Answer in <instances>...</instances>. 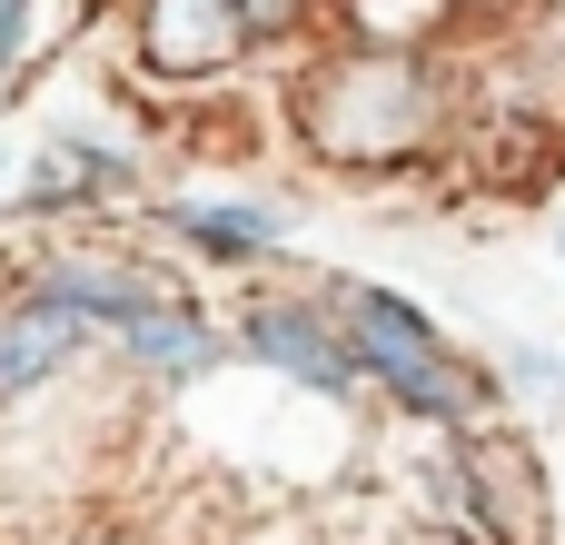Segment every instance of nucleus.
Masks as SVG:
<instances>
[{"label": "nucleus", "instance_id": "6", "mask_svg": "<svg viewBox=\"0 0 565 545\" xmlns=\"http://www.w3.org/2000/svg\"><path fill=\"white\" fill-rule=\"evenodd\" d=\"M238 50H248V30L228 0H139V70H159V79H218V70H238Z\"/></svg>", "mask_w": 565, "mask_h": 545}, {"label": "nucleus", "instance_id": "5", "mask_svg": "<svg viewBox=\"0 0 565 545\" xmlns=\"http://www.w3.org/2000/svg\"><path fill=\"white\" fill-rule=\"evenodd\" d=\"M139 179V159L119 149V139H79V129H60L50 149H30V179H20V218H70V209H109L119 189Z\"/></svg>", "mask_w": 565, "mask_h": 545}, {"label": "nucleus", "instance_id": "11", "mask_svg": "<svg viewBox=\"0 0 565 545\" xmlns=\"http://www.w3.org/2000/svg\"><path fill=\"white\" fill-rule=\"evenodd\" d=\"M507 377L526 397H565V357H546V348H507Z\"/></svg>", "mask_w": 565, "mask_h": 545}, {"label": "nucleus", "instance_id": "7", "mask_svg": "<svg viewBox=\"0 0 565 545\" xmlns=\"http://www.w3.org/2000/svg\"><path fill=\"white\" fill-rule=\"evenodd\" d=\"M109 348H119V367H129V377H149V387H189V377H209V367L228 357V338L209 328V308H199L189 288H179V298H159L149 318H129Z\"/></svg>", "mask_w": 565, "mask_h": 545}, {"label": "nucleus", "instance_id": "14", "mask_svg": "<svg viewBox=\"0 0 565 545\" xmlns=\"http://www.w3.org/2000/svg\"><path fill=\"white\" fill-rule=\"evenodd\" d=\"M0 179H10V159H0Z\"/></svg>", "mask_w": 565, "mask_h": 545}, {"label": "nucleus", "instance_id": "8", "mask_svg": "<svg viewBox=\"0 0 565 545\" xmlns=\"http://www.w3.org/2000/svg\"><path fill=\"white\" fill-rule=\"evenodd\" d=\"M169 238H179L189 258H218V268H258V258H278L288 218H278L268 199H169Z\"/></svg>", "mask_w": 565, "mask_h": 545}, {"label": "nucleus", "instance_id": "9", "mask_svg": "<svg viewBox=\"0 0 565 545\" xmlns=\"http://www.w3.org/2000/svg\"><path fill=\"white\" fill-rule=\"evenodd\" d=\"M89 357V328H70L60 308H30V298H0V407L40 397L60 367Z\"/></svg>", "mask_w": 565, "mask_h": 545}, {"label": "nucleus", "instance_id": "4", "mask_svg": "<svg viewBox=\"0 0 565 545\" xmlns=\"http://www.w3.org/2000/svg\"><path fill=\"white\" fill-rule=\"evenodd\" d=\"M238 348H248L268 377L308 387V397H358V357H348V338H338L328 298H298V288L248 298V308H238Z\"/></svg>", "mask_w": 565, "mask_h": 545}, {"label": "nucleus", "instance_id": "12", "mask_svg": "<svg viewBox=\"0 0 565 545\" xmlns=\"http://www.w3.org/2000/svg\"><path fill=\"white\" fill-rule=\"evenodd\" d=\"M20 50H30V0H0V79L20 70Z\"/></svg>", "mask_w": 565, "mask_h": 545}, {"label": "nucleus", "instance_id": "2", "mask_svg": "<svg viewBox=\"0 0 565 545\" xmlns=\"http://www.w3.org/2000/svg\"><path fill=\"white\" fill-rule=\"evenodd\" d=\"M298 129L318 159L338 169H397L437 139V70L427 60H367V50H338L308 70L298 89Z\"/></svg>", "mask_w": 565, "mask_h": 545}, {"label": "nucleus", "instance_id": "3", "mask_svg": "<svg viewBox=\"0 0 565 545\" xmlns=\"http://www.w3.org/2000/svg\"><path fill=\"white\" fill-rule=\"evenodd\" d=\"M10 298H30V308H60L70 328H89V338H119L129 318H149L159 298H179L149 258H129V248H99V238H79V248H40L30 268H20V288Z\"/></svg>", "mask_w": 565, "mask_h": 545}, {"label": "nucleus", "instance_id": "1", "mask_svg": "<svg viewBox=\"0 0 565 545\" xmlns=\"http://www.w3.org/2000/svg\"><path fill=\"white\" fill-rule=\"evenodd\" d=\"M328 318H338V338H348V357H358V387H387L407 417H427V427H487V407H497V387L437 338V318L417 308V298H397V288H377V278H338L328 288Z\"/></svg>", "mask_w": 565, "mask_h": 545}, {"label": "nucleus", "instance_id": "13", "mask_svg": "<svg viewBox=\"0 0 565 545\" xmlns=\"http://www.w3.org/2000/svg\"><path fill=\"white\" fill-rule=\"evenodd\" d=\"M556 258H565V228H556Z\"/></svg>", "mask_w": 565, "mask_h": 545}, {"label": "nucleus", "instance_id": "10", "mask_svg": "<svg viewBox=\"0 0 565 545\" xmlns=\"http://www.w3.org/2000/svg\"><path fill=\"white\" fill-rule=\"evenodd\" d=\"M228 10H238V30H248V40H288V30L308 20V0H228Z\"/></svg>", "mask_w": 565, "mask_h": 545}]
</instances>
